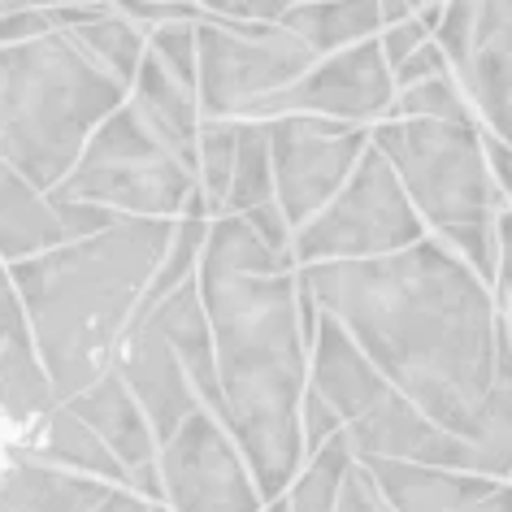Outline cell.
Returning <instances> with one entry per match:
<instances>
[{
    "mask_svg": "<svg viewBox=\"0 0 512 512\" xmlns=\"http://www.w3.org/2000/svg\"><path fill=\"white\" fill-rule=\"evenodd\" d=\"M296 283L421 417L512 465V335L434 235L378 261L304 265Z\"/></svg>",
    "mask_w": 512,
    "mask_h": 512,
    "instance_id": "obj_1",
    "label": "cell"
},
{
    "mask_svg": "<svg viewBox=\"0 0 512 512\" xmlns=\"http://www.w3.org/2000/svg\"><path fill=\"white\" fill-rule=\"evenodd\" d=\"M217 369V421L239 447L261 508L304 465L300 400L309 387V343L300 335L291 274H196Z\"/></svg>",
    "mask_w": 512,
    "mask_h": 512,
    "instance_id": "obj_2",
    "label": "cell"
},
{
    "mask_svg": "<svg viewBox=\"0 0 512 512\" xmlns=\"http://www.w3.org/2000/svg\"><path fill=\"white\" fill-rule=\"evenodd\" d=\"M174 222H118L92 239L61 243L9 265L35 356L57 404L109 374L113 352L131 330L152 270L170 248Z\"/></svg>",
    "mask_w": 512,
    "mask_h": 512,
    "instance_id": "obj_3",
    "label": "cell"
},
{
    "mask_svg": "<svg viewBox=\"0 0 512 512\" xmlns=\"http://www.w3.org/2000/svg\"><path fill=\"white\" fill-rule=\"evenodd\" d=\"M126 100L70 35L44 31L0 48V161L48 196L79 161L87 135Z\"/></svg>",
    "mask_w": 512,
    "mask_h": 512,
    "instance_id": "obj_4",
    "label": "cell"
},
{
    "mask_svg": "<svg viewBox=\"0 0 512 512\" xmlns=\"http://www.w3.org/2000/svg\"><path fill=\"white\" fill-rule=\"evenodd\" d=\"M309 391H317V400L335 413L352 460H400V465L460 469L508 482V460H495L491 452L421 417L400 391L382 382L378 369L356 352V343L326 313L317 317L309 343Z\"/></svg>",
    "mask_w": 512,
    "mask_h": 512,
    "instance_id": "obj_5",
    "label": "cell"
},
{
    "mask_svg": "<svg viewBox=\"0 0 512 512\" xmlns=\"http://www.w3.org/2000/svg\"><path fill=\"white\" fill-rule=\"evenodd\" d=\"M44 200L92 204V209L131 217V222L209 217L196 187V170L170 144H161L126 100L87 135L79 161Z\"/></svg>",
    "mask_w": 512,
    "mask_h": 512,
    "instance_id": "obj_6",
    "label": "cell"
},
{
    "mask_svg": "<svg viewBox=\"0 0 512 512\" xmlns=\"http://www.w3.org/2000/svg\"><path fill=\"white\" fill-rule=\"evenodd\" d=\"M369 148L391 165L417 222L434 235L456 226L495 222L508 209V191L495 187L482 157L478 122H400L382 118L369 131Z\"/></svg>",
    "mask_w": 512,
    "mask_h": 512,
    "instance_id": "obj_7",
    "label": "cell"
},
{
    "mask_svg": "<svg viewBox=\"0 0 512 512\" xmlns=\"http://www.w3.org/2000/svg\"><path fill=\"white\" fill-rule=\"evenodd\" d=\"M313 53L283 27L226 22L200 9L196 22V105L204 122H252L270 96L313 70Z\"/></svg>",
    "mask_w": 512,
    "mask_h": 512,
    "instance_id": "obj_8",
    "label": "cell"
},
{
    "mask_svg": "<svg viewBox=\"0 0 512 512\" xmlns=\"http://www.w3.org/2000/svg\"><path fill=\"white\" fill-rule=\"evenodd\" d=\"M417 239H426V226L404 200L391 165L374 148H365L326 209L291 230V265L304 270V265L378 261L413 248Z\"/></svg>",
    "mask_w": 512,
    "mask_h": 512,
    "instance_id": "obj_9",
    "label": "cell"
},
{
    "mask_svg": "<svg viewBox=\"0 0 512 512\" xmlns=\"http://www.w3.org/2000/svg\"><path fill=\"white\" fill-rule=\"evenodd\" d=\"M265 126H270L274 204L283 222L300 230L348 183L352 165L369 148V131L326 118H274Z\"/></svg>",
    "mask_w": 512,
    "mask_h": 512,
    "instance_id": "obj_10",
    "label": "cell"
},
{
    "mask_svg": "<svg viewBox=\"0 0 512 512\" xmlns=\"http://www.w3.org/2000/svg\"><path fill=\"white\" fill-rule=\"evenodd\" d=\"M157 482L174 512H261V495L239 447L204 408L157 447Z\"/></svg>",
    "mask_w": 512,
    "mask_h": 512,
    "instance_id": "obj_11",
    "label": "cell"
},
{
    "mask_svg": "<svg viewBox=\"0 0 512 512\" xmlns=\"http://www.w3.org/2000/svg\"><path fill=\"white\" fill-rule=\"evenodd\" d=\"M395 100L391 70L378 53V40L352 44L343 53L317 57L313 70L296 79L287 92L270 96L252 113V122H274V118H326V122H348L365 126L387 118Z\"/></svg>",
    "mask_w": 512,
    "mask_h": 512,
    "instance_id": "obj_12",
    "label": "cell"
},
{
    "mask_svg": "<svg viewBox=\"0 0 512 512\" xmlns=\"http://www.w3.org/2000/svg\"><path fill=\"white\" fill-rule=\"evenodd\" d=\"M109 374L122 382L126 395L139 404L157 447L196 413L200 400L191 395L183 369H178L174 352L165 348V339L148 322H131V330L122 335L118 352H113Z\"/></svg>",
    "mask_w": 512,
    "mask_h": 512,
    "instance_id": "obj_13",
    "label": "cell"
},
{
    "mask_svg": "<svg viewBox=\"0 0 512 512\" xmlns=\"http://www.w3.org/2000/svg\"><path fill=\"white\" fill-rule=\"evenodd\" d=\"M387 512H512L508 482L460 469L400 465V460H356Z\"/></svg>",
    "mask_w": 512,
    "mask_h": 512,
    "instance_id": "obj_14",
    "label": "cell"
},
{
    "mask_svg": "<svg viewBox=\"0 0 512 512\" xmlns=\"http://www.w3.org/2000/svg\"><path fill=\"white\" fill-rule=\"evenodd\" d=\"M66 408L96 434V443L122 465L126 486H131L139 499H148V504H161L157 439H152L144 413H139V404L126 395L122 382L113 374H100L87 391H79L74 400H66Z\"/></svg>",
    "mask_w": 512,
    "mask_h": 512,
    "instance_id": "obj_15",
    "label": "cell"
},
{
    "mask_svg": "<svg viewBox=\"0 0 512 512\" xmlns=\"http://www.w3.org/2000/svg\"><path fill=\"white\" fill-rule=\"evenodd\" d=\"M452 83L460 87L465 105H473L486 135L504 139L512 131V5H478L469 53L456 61Z\"/></svg>",
    "mask_w": 512,
    "mask_h": 512,
    "instance_id": "obj_16",
    "label": "cell"
},
{
    "mask_svg": "<svg viewBox=\"0 0 512 512\" xmlns=\"http://www.w3.org/2000/svg\"><path fill=\"white\" fill-rule=\"evenodd\" d=\"M57 408V395L48 387V374L35 356V339L22 313V300L9 270L0 265V413L14 426H40Z\"/></svg>",
    "mask_w": 512,
    "mask_h": 512,
    "instance_id": "obj_17",
    "label": "cell"
},
{
    "mask_svg": "<svg viewBox=\"0 0 512 512\" xmlns=\"http://www.w3.org/2000/svg\"><path fill=\"white\" fill-rule=\"evenodd\" d=\"M144 322L165 339V348L174 352L178 369H183L191 395L200 400L204 413L217 417V369H213V339H209V322H204V304L196 291V278L170 291Z\"/></svg>",
    "mask_w": 512,
    "mask_h": 512,
    "instance_id": "obj_18",
    "label": "cell"
},
{
    "mask_svg": "<svg viewBox=\"0 0 512 512\" xmlns=\"http://www.w3.org/2000/svg\"><path fill=\"white\" fill-rule=\"evenodd\" d=\"M126 105L152 126L161 144H170L191 170H196V131H200V105L196 92H187L178 79H170L157 61L144 53L131 87H126Z\"/></svg>",
    "mask_w": 512,
    "mask_h": 512,
    "instance_id": "obj_19",
    "label": "cell"
},
{
    "mask_svg": "<svg viewBox=\"0 0 512 512\" xmlns=\"http://www.w3.org/2000/svg\"><path fill=\"white\" fill-rule=\"evenodd\" d=\"M109 491H118V486L79 478L70 469L22 456L0 473V512H87Z\"/></svg>",
    "mask_w": 512,
    "mask_h": 512,
    "instance_id": "obj_20",
    "label": "cell"
},
{
    "mask_svg": "<svg viewBox=\"0 0 512 512\" xmlns=\"http://www.w3.org/2000/svg\"><path fill=\"white\" fill-rule=\"evenodd\" d=\"M48 248H61L53 204L18 170H9V165L0 161V256H5L9 265H18Z\"/></svg>",
    "mask_w": 512,
    "mask_h": 512,
    "instance_id": "obj_21",
    "label": "cell"
},
{
    "mask_svg": "<svg viewBox=\"0 0 512 512\" xmlns=\"http://www.w3.org/2000/svg\"><path fill=\"white\" fill-rule=\"evenodd\" d=\"M278 27L296 35L313 57H330L352 44L378 40L382 18H378V0H352V5H287Z\"/></svg>",
    "mask_w": 512,
    "mask_h": 512,
    "instance_id": "obj_22",
    "label": "cell"
},
{
    "mask_svg": "<svg viewBox=\"0 0 512 512\" xmlns=\"http://www.w3.org/2000/svg\"><path fill=\"white\" fill-rule=\"evenodd\" d=\"M35 434H40V447L31 452L35 460H44V465H57V469H70V473H79V478H92V482H105V486H122V491H131V486H126L122 465L96 443V434L87 430L66 404H57L53 413H48L40 426H35Z\"/></svg>",
    "mask_w": 512,
    "mask_h": 512,
    "instance_id": "obj_23",
    "label": "cell"
},
{
    "mask_svg": "<svg viewBox=\"0 0 512 512\" xmlns=\"http://www.w3.org/2000/svg\"><path fill=\"white\" fill-rule=\"evenodd\" d=\"M61 35H70L74 48H79V53L92 61L100 74H109V79L118 83L122 92L131 87L139 61H144V53H148L144 31L131 27V22L118 14V5H109L105 18L87 22V27H79V31H61Z\"/></svg>",
    "mask_w": 512,
    "mask_h": 512,
    "instance_id": "obj_24",
    "label": "cell"
},
{
    "mask_svg": "<svg viewBox=\"0 0 512 512\" xmlns=\"http://www.w3.org/2000/svg\"><path fill=\"white\" fill-rule=\"evenodd\" d=\"M274 200V174H270V126L265 122H239L235 139V165H230V187H226V213L243 217L256 204Z\"/></svg>",
    "mask_w": 512,
    "mask_h": 512,
    "instance_id": "obj_25",
    "label": "cell"
},
{
    "mask_svg": "<svg viewBox=\"0 0 512 512\" xmlns=\"http://www.w3.org/2000/svg\"><path fill=\"white\" fill-rule=\"evenodd\" d=\"M348 469H352V447L339 430L326 447H317V452L304 460L300 473L291 478V486L278 499H283L287 512H335V499H339V486H343V473Z\"/></svg>",
    "mask_w": 512,
    "mask_h": 512,
    "instance_id": "obj_26",
    "label": "cell"
},
{
    "mask_svg": "<svg viewBox=\"0 0 512 512\" xmlns=\"http://www.w3.org/2000/svg\"><path fill=\"white\" fill-rule=\"evenodd\" d=\"M204 226H209V217H178L174 222V235H170V248H165L161 265L152 270L148 287H144V300H139V313L135 322H144V317L157 309V304L178 291L183 283L196 278V261H200V243H204Z\"/></svg>",
    "mask_w": 512,
    "mask_h": 512,
    "instance_id": "obj_27",
    "label": "cell"
},
{
    "mask_svg": "<svg viewBox=\"0 0 512 512\" xmlns=\"http://www.w3.org/2000/svg\"><path fill=\"white\" fill-rule=\"evenodd\" d=\"M235 139L239 122H204L196 131V187L204 196V213L222 217L226 213V187H230V165H235Z\"/></svg>",
    "mask_w": 512,
    "mask_h": 512,
    "instance_id": "obj_28",
    "label": "cell"
},
{
    "mask_svg": "<svg viewBox=\"0 0 512 512\" xmlns=\"http://www.w3.org/2000/svg\"><path fill=\"white\" fill-rule=\"evenodd\" d=\"M387 118H400V122H469L473 113L460 96V87L452 83V74H439V79H426V83H413L404 92H395Z\"/></svg>",
    "mask_w": 512,
    "mask_h": 512,
    "instance_id": "obj_29",
    "label": "cell"
},
{
    "mask_svg": "<svg viewBox=\"0 0 512 512\" xmlns=\"http://www.w3.org/2000/svg\"><path fill=\"white\" fill-rule=\"evenodd\" d=\"M148 40V57L157 66L178 79L187 92H196V22H170L144 35Z\"/></svg>",
    "mask_w": 512,
    "mask_h": 512,
    "instance_id": "obj_30",
    "label": "cell"
},
{
    "mask_svg": "<svg viewBox=\"0 0 512 512\" xmlns=\"http://www.w3.org/2000/svg\"><path fill=\"white\" fill-rule=\"evenodd\" d=\"M53 204V217H57V230H61V243H79V239H92L100 230L126 222V217H113L105 209H92V204H74V200H48Z\"/></svg>",
    "mask_w": 512,
    "mask_h": 512,
    "instance_id": "obj_31",
    "label": "cell"
},
{
    "mask_svg": "<svg viewBox=\"0 0 512 512\" xmlns=\"http://www.w3.org/2000/svg\"><path fill=\"white\" fill-rule=\"evenodd\" d=\"M118 14L139 31H157L170 22H200V5H170V0H126Z\"/></svg>",
    "mask_w": 512,
    "mask_h": 512,
    "instance_id": "obj_32",
    "label": "cell"
},
{
    "mask_svg": "<svg viewBox=\"0 0 512 512\" xmlns=\"http://www.w3.org/2000/svg\"><path fill=\"white\" fill-rule=\"evenodd\" d=\"M335 434H339L335 413L317 400V391L304 387V400H300V452H304V460H309L317 447H326Z\"/></svg>",
    "mask_w": 512,
    "mask_h": 512,
    "instance_id": "obj_33",
    "label": "cell"
},
{
    "mask_svg": "<svg viewBox=\"0 0 512 512\" xmlns=\"http://www.w3.org/2000/svg\"><path fill=\"white\" fill-rule=\"evenodd\" d=\"M426 40H430V31L421 27L417 14H413V18L395 22V27H382L378 31V53H382V61H387V70H400Z\"/></svg>",
    "mask_w": 512,
    "mask_h": 512,
    "instance_id": "obj_34",
    "label": "cell"
},
{
    "mask_svg": "<svg viewBox=\"0 0 512 512\" xmlns=\"http://www.w3.org/2000/svg\"><path fill=\"white\" fill-rule=\"evenodd\" d=\"M44 5H22V0H0V48L5 44H22L44 35Z\"/></svg>",
    "mask_w": 512,
    "mask_h": 512,
    "instance_id": "obj_35",
    "label": "cell"
},
{
    "mask_svg": "<svg viewBox=\"0 0 512 512\" xmlns=\"http://www.w3.org/2000/svg\"><path fill=\"white\" fill-rule=\"evenodd\" d=\"M200 9L226 22H256V27H278L287 14L283 0H217V5H200Z\"/></svg>",
    "mask_w": 512,
    "mask_h": 512,
    "instance_id": "obj_36",
    "label": "cell"
},
{
    "mask_svg": "<svg viewBox=\"0 0 512 512\" xmlns=\"http://www.w3.org/2000/svg\"><path fill=\"white\" fill-rule=\"evenodd\" d=\"M243 222H248V230H252V235L261 239L270 252L291 256V226L283 222V213H278L274 200H265V204H256V209H248V213H243Z\"/></svg>",
    "mask_w": 512,
    "mask_h": 512,
    "instance_id": "obj_37",
    "label": "cell"
},
{
    "mask_svg": "<svg viewBox=\"0 0 512 512\" xmlns=\"http://www.w3.org/2000/svg\"><path fill=\"white\" fill-rule=\"evenodd\" d=\"M439 74H447V66H443V53H439V48H434V40H426V44H421L413 57L404 61L400 70H391V87H395V92H404V87L426 83V79H439Z\"/></svg>",
    "mask_w": 512,
    "mask_h": 512,
    "instance_id": "obj_38",
    "label": "cell"
},
{
    "mask_svg": "<svg viewBox=\"0 0 512 512\" xmlns=\"http://www.w3.org/2000/svg\"><path fill=\"white\" fill-rule=\"evenodd\" d=\"M87 512H165L161 504H148V499H139L135 491H109L105 499H100L96 508H87Z\"/></svg>",
    "mask_w": 512,
    "mask_h": 512,
    "instance_id": "obj_39",
    "label": "cell"
},
{
    "mask_svg": "<svg viewBox=\"0 0 512 512\" xmlns=\"http://www.w3.org/2000/svg\"><path fill=\"white\" fill-rule=\"evenodd\" d=\"M374 512H387V508H382V499H378V508H374Z\"/></svg>",
    "mask_w": 512,
    "mask_h": 512,
    "instance_id": "obj_40",
    "label": "cell"
}]
</instances>
